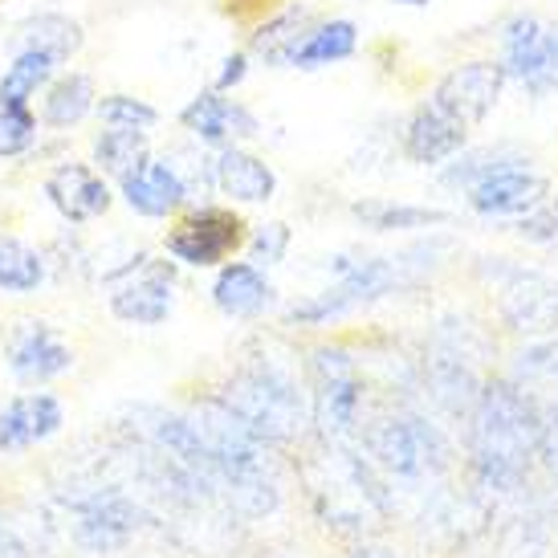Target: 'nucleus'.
Segmentation results:
<instances>
[{"mask_svg": "<svg viewBox=\"0 0 558 558\" xmlns=\"http://www.w3.org/2000/svg\"><path fill=\"white\" fill-rule=\"evenodd\" d=\"M469 449L485 489H518L530 473V461L543 452V420L534 403L513 384H489L473 408Z\"/></svg>", "mask_w": 558, "mask_h": 558, "instance_id": "f257e3e1", "label": "nucleus"}, {"mask_svg": "<svg viewBox=\"0 0 558 558\" xmlns=\"http://www.w3.org/2000/svg\"><path fill=\"white\" fill-rule=\"evenodd\" d=\"M262 445H294L311 424V403L298 379L278 359H253L229 375V384L213 391Z\"/></svg>", "mask_w": 558, "mask_h": 558, "instance_id": "f03ea898", "label": "nucleus"}, {"mask_svg": "<svg viewBox=\"0 0 558 558\" xmlns=\"http://www.w3.org/2000/svg\"><path fill=\"white\" fill-rule=\"evenodd\" d=\"M416 248H408L400 257H367V262H351L339 274V281H330L323 294L306 298V302H294L286 311V323L290 326H326L339 323L347 314L363 311V306H375L379 298L396 294L403 286L416 281V269L424 262H412Z\"/></svg>", "mask_w": 558, "mask_h": 558, "instance_id": "7ed1b4c3", "label": "nucleus"}, {"mask_svg": "<svg viewBox=\"0 0 558 558\" xmlns=\"http://www.w3.org/2000/svg\"><path fill=\"white\" fill-rule=\"evenodd\" d=\"M62 506L70 513V530L74 543L90 555H114L123 550L135 530L147 522V513L135 497H126L114 485H74L70 494H62Z\"/></svg>", "mask_w": 558, "mask_h": 558, "instance_id": "20e7f679", "label": "nucleus"}, {"mask_svg": "<svg viewBox=\"0 0 558 558\" xmlns=\"http://www.w3.org/2000/svg\"><path fill=\"white\" fill-rule=\"evenodd\" d=\"M311 424L326 445H335L359 424L363 408V372L347 347H318L311 351Z\"/></svg>", "mask_w": 558, "mask_h": 558, "instance_id": "39448f33", "label": "nucleus"}, {"mask_svg": "<svg viewBox=\"0 0 558 558\" xmlns=\"http://www.w3.org/2000/svg\"><path fill=\"white\" fill-rule=\"evenodd\" d=\"M248 225L241 213L225 208V204H187L180 217L171 220L163 248L171 262L192 265V269H213L225 265L236 248H245Z\"/></svg>", "mask_w": 558, "mask_h": 558, "instance_id": "423d86ee", "label": "nucleus"}, {"mask_svg": "<svg viewBox=\"0 0 558 558\" xmlns=\"http://www.w3.org/2000/svg\"><path fill=\"white\" fill-rule=\"evenodd\" d=\"M110 314L126 326H163L175 306V265L156 257H135L123 274L107 281Z\"/></svg>", "mask_w": 558, "mask_h": 558, "instance_id": "0eeeda50", "label": "nucleus"}, {"mask_svg": "<svg viewBox=\"0 0 558 558\" xmlns=\"http://www.w3.org/2000/svg\"><path fill=\"white\" fill-rule=\"evenodd\" d=\"M74 347L46 318H16L4 330V367L21 388H46L74 372Z\"/></svg>", "mask_w": 558, "mask_h": 558, "instance_id": "6e6552de", "label": "nucleus"}, {"mask_svg": "<svg viewBox=\"0 0 558 558\" xmlns=\"http://www.w3.org/2000/svg\"><path fill=\"white\" fill-rule=\"evenodd\" d=\"M501 49H506V74L518 78L534 98L558 90V25H546L538 16H513L501 29Z\"/></svg>", "mask_w": 558, "mask_h": 558, "instance_id": "1a4fd4ad", "label": "nucleus"}, {"mask_svg": "<svg viewBox=\"0 0 558 558\" xmlns=\"http://www.w3.org/2000/svg\"><path fill=\"white\" fill-rule=\"evenodd\" d=\"M41 196L65 225H94L114 208V187L86 159H53L41 175Z\"/></svg>", "mask_w": 558, "mask_h": 558, "instance_id": "9d476101", "label": "nucleus"}, {"mask_svg": "<svg viewBox=\"0 0 558 558\" xmlns=\"http://www.w3.org/2000/svg\"><path fill=\"white\" fill-rule=\"evenodd\" d=\"M367 449L379 465L396 473V477H424L428 469L445 465V445L428 420L420 416H391L375 424L367 433Z\"/></svg>", "mask_w": 558, "mask_h": 558, "instance_id": "9b49d317", "label": "nucleus"}, {"mask_svg": "<svg viewBox=\"0 0 558 558\" xmlns=\"http://www.w3.org/2000/svg\"><path fill=\"white\" fill-rule=\"evenodd\" d=\"M506 82H510V74H506L501 62H494V58H473V62L452 65L449 74L436 82L433 102L445 107L452 119H461L473 131V126H481L494 114Z\"/></svg>", "mask_w": 558, "mask_h": 558, "instance_id": "f8f14e48", "label": "nucleus"}, {"mask_svg": "<svg viewBox=\"0 0 558 558\" xmlns=\"http://www.w3.org/2000/svg\"><path fill=\"white\" fill-rule=\"evenodd\" d=\"M180 126L187 131V140L204 143L208 151L220 147H245L262 135V119L241 102L220 90H201L184 110H180Z\"/></svg>", "mask_w": 558, "mask_h": 558, "instance_id": "ddd939ff", "label": "nucleus"}, {"mask_svg": "<svg viewBox=\"0 0 558 558\" xmlns=\"http://www.w3.org/2000/svg\"><path fill=\"white\" fill-rule=\"evenodd\" d=\"M497 311L518 335H555L558 330V286L538 269H513L497 286Z\"/></svg>", "mask_w": 558, "mask_h": 558, "instance_id": "4468645a", "label": "nucleus"}, {"mask_svg": "<svg viewBox=\"0 0 558 558\" xmlns=\"http://www.w3.org/2000/svg\"><path fill=\"white\" fill-rule=\"evenodd\" d=\"M318 25V13L311 4H298V0H286V4H274L262 21H253L248 29V58H257L269 70H294V58L306 33Z\"/></svg>", "mask_w": 558, "mask_h": 558, "instance_id": "2eb2a0df", "label": "nucleus"}, {"mask_svg": "<svg viewBox=\"0 0 558 558\" xmlns=\"http://www.w3.org/2000/svg\"><path fill=\"white\" fill-rule=\"evenodd\" d=\"M65 428V403L53 391H21L0 408V452H25Z\"/></svg>", "mask_w": 558, "mask_h": 558, "instance_id": "dca6fc26", "label": "nucleus"}, {"mask_svg": "<svg viewBox=\"0 0 558 558\" xmlns=\"http://www.w3.org/2000/svg\"><path fill=\"white\" fill-rule=\"evenodd\" d=\"M546 196H550V180L530 171V163H513L469 187V208L481 217H526Z\"/></svg>", "mask_w": 558, "mask_h": 558, "instance_id": "f3484780", "label": "nucleus"}, {"mask_svg": "<svg viewBox=\"0 0 558 558\" xmlns=\"http://www.w3.org/2000/svg\"><path fill=\"white\" fill-rule=\"evenodd\" d=\"M123 204L143 220H171L187 208V187L163 156H151L140 171L119 180Z\"/></svg>", "mask_w": 558, "mask_h": 558, "instance_id": "a211bd4d", "label": "nucleus"}, {"mask_svg": "<svg viewBox=\"0 0 558 558\" xmlns=\"http://www.w3.org/2000/svg\"><path fill=\"white\" fill-rule=\"evenodd\" d=\"M469 126L461 119H452L445 107H436L433 98L420 102L412 110V119L403 123V156L412 163H424V168H436V163H449L465 151Z\"/></svg>", "mask_w": 558, "mask_h": 558, "instance_id": "6ab92c4d", "label": "nucleus"}, {"mask_svg": "<svg viewBox=\"0 0 558 558\" xmlns=\"http://www.w3.org/2000/svg\"><path fill=\"white\" fill-rule=\"evenodd\" d=\"M21 49L49 53L65 70L86 49V29H82L78 16L58 13V9H33L9 33V53H21Z\"/></svg>", "mask_w": 558, "mask_h": 558, "instance_id": "aec40b11", "label": "nucleus"}, {"mask_svg": "<svg viewBox=\"0 0 558 558\" xmlns=\"http://www.w3.org/2000/svg\"><path fill=\"white\" fill-rule=\"evenodd\" d=\"M94 110H98L94 74L65 65V70H58V78L46 86V94H41L37 119H41V126H46L49 135H70V131H78L90 119Z\"/></svg>", "mask_w": 558, "mask_h": 558, "instance_id": "412c9836", "label": "nucleus"}, {"mask_svg": "<svg viewBox=\"0 0 558 558\" xmlns=\"http://www.w3.org/2000/svg\"><path fill=\"white\" fill-rule=\"evenodd\" d=\"M213 175H217V192L233 204H269L278 196V171L245 147L213 151Z\"/></svg>", "mask_w": 558, "mask_h": 558, "instance_id": "4be33fe9", "label": "nucleus"}, {"mask_svg": "<svg viewBox=\"0 0 558 558\" xmlns=\"http://www.w3.org/2000/svg\"><path fill=\"white\" fill-rule=\"evenodd\" d=\"M213 306L225 318H262L274 306V286L253 262H225L213 281Z\"/></svg>", "mask_w": 558, "mask_h": 558, "instance_id": "5701e85b", "label": "nucleus"}, {"mask_svg": "<svg viewBox=\"0 0 558 558\" xmlns=\"http://www.w3.org/2000/svg\"><path fill=\"white\" fill-rule=\"evenodd\" d=\"M49 281V257L16 233L0 229V294L29 298Z\"/></svg>", "mask_w": 558, "mask_h": 558, "instance_id": "b1692460", "label": "nucleus"}, {"mask_svg": "<svg viewBox=\"0 0 558 558\" xmlns=\"http://www.w3.org/2000/svg\"><path fill=\"white\" fill-rule=\"evenodd\" d=\"M151 159V131H123V126H102L90 140V163L107 180H123L140 171Z\"/></svg>", "mask_w": 558, "mask_h": 558, "instance_id": "393cba45", "label": "nucleus"}, {"mask_svg": "<svg viewBox=\"0 0 558 558\" xmlns=\"http://www.w3.org/2000/svg\"><path fill=\"white\" fill-rule=\"evenodd\" d=\"M62 65L53 62L49 53H37V49H21L9 58V65L0 70V107H33L46 86L58 78Z\"/></svg>", "mask_w": 558, "mask_h": 558, "instance_id": "a878e982", "label": "nucleus"}, {"mask_svg": "<svg viewBox=\"0 0 558 558\" xmlns=\"http://www.w3.org/2000/svg\"><path fill=\"white\" fill-rule=\"evenodd\" d=\"M359 49V25L347 16H318V25L306 33V41L298 49L294 70H326L347 58H355Z\"/></svg>", "mask_w": 558, "mask_h": 558, "instance_id": "bb28decb", "label": "nucleus"}, {"mask_svg": "<svg viewBox=\"0 0 558 558\" xmlns=\"http://www.w3.org/2000/svg\"><path fill=\"white\" fill-rule=\"evenodd\" d=\"M351 217L372 229V233H412V229H433L449 225V213L440 208H420V204H396V201H355Z\"/></svg>", "mask_w": 558, "mask_h": 558, "instance_id": "cd10ccee", "label": "nucleus"}, {"mask_svg": "<svg viewBox=\"0 0 558 558\" xmlns=\"http://www.w3.org/2000/svg\"><path fill=\"white\" fill-rule=\"evenodd\" d=\"M46 140V126L33 107H0V159H33V151Z\"/></svg>", "mask_w": 558, "mask_h": 558, "instance_id": "c85d7f7f", "label": "nucleus"}, {"mask_svg": "<svg viewBox=\"0 0 558 558\" xmlns=\"http://www.w3.org/2000/svg\"><path fill=\"white\" fill-rule=\"evenodd\" d=\"M98 123L102 126H123V131H156L159 126V110L147 102V98H135V94H98Z\"/></svg>", "mask_w": 558, "mask_h": 558, "instance_id": "c756f323", "label": "nucleus"}, {"mask_svg": "<svg viewBox=\"0 0 558 558\" xmlns=\"http://www.w3.org/2000/svg\"><path fill=\"white\" fill-rule=\"evenodd\" d=\"M513 163H526V156L513 151V147H481V151H469V156H461L445 171V184L473 187L477 180H485V175H494L501 168H513Z\"/></svg>", "mask_w": 558, "mask_h": 558, "instance_id": "7c9ffc66", "label": "nucleus"}, {"mask_svg": "<svg viewBox=\"0 0 558 558\" xmlns=\"http://www.w3.org/2000/svg\"><path fill=\"white\" fill-rule=\"evenodd\" d=\"M290 225L286 220H265V225H257L253 233H248L245 248L253 253V265H281L286 262V253H290Z\"/></svg>", "mask_w": 558, "mask_h": 558, "instance_id": "2f4dec72", "label": "nucleus"}, {"mask_svg": "<svg viewBox=\"0 0 558 558\" xmlns=\"http://www.w3.org/2000/svg\"><path fill=\"white\" fill-rule=\"evenodd\" d=\"M518 236L530 241V245L558 241V196H546L538 208H530L526 217H518Z\"/></svg>", "mask_w": 558, "mask_h": 558, "instance_id": "473e14b6", "label": "nucleus"}, {"mask_svg": "<svg viewBox=\"0 0 558 558\" xmlns=\"http://www.w3.org/2000/svg\"><path fill=\"white\" fill-rule=\"evenodd\" d=\"M248 65H253L248 49H233V53H225V58H220L217 78H213V90H220V94L236 90V86L248 78Z\"/></svg>", "mask_w": 558, "mask_h": 558, "instance_id": "72a5a7b5", "label": "nucleus"}, {"mask_svg": "<svg viewBox=\"0 0 558 558\" xmlns=\"http://www.w3.org/2000/svg\"><path fill=\"white\" fill-rule=\"evenodd\" d=\"M543 457H546V469L558 477V400L550 403V412L543 420Z\"/></svg>", "mask_w": 558, "mask_h": 558, "instance_id": "f704fd0d", "label": "nucleus"}, {"mask_svg": "<svg viewBox=\"0 0 558 558\" xmlns=\"http://www.w3.org/2000/svg\"><path fill=\"white\" fill-rule=\"evenodd\" d=\"M0 558H29V550L13 534V526H4V518H0Z\"/></svg>", "mask_w": 558, "mask_h": 558, "instance_id": "c9c22d12", "label": "nucleus"}, {"mask_svg": "<svg viewBox=\"0 0 558 558\" xmlns=\"http://www.w3.org/2000/svg\"><path fill=\"white\" fill-rule=\"evenodd\" d=\"M351 558H396V555H388V550H379V546H359V550H355Z\"/></svg>", "mask_w": 558, "mask_h": 558, "instance_id": "e433bc0d", "label": "nucleus"}, {"mask_svg": "<svg viewBox=\"0 0 558 558\" xmlns=\"http://www.w3.org/2000/svg\"><path fill=\"white\" fill-rule=\"evenodd\" d=\"M396 4H428V0H396Z\"/></svg>", "mask_w": 558, "mask_h": 558, "instance_id": "4c0bfd02", "label": "nucleus"}, {"mask_svg": "<svg viewBox=\"0 0 558 558\" xmlns=\"http://www.w3.org/2000/svg\"><path fill=\"white\" fill-rule=\"evenodd\" d=\"M0 342H4V326H0Z\"/></svg>", "mask_w": 558, "mask_h": 558, "instance_id": "58836bf2", "label": "nucleus"}]
</instances>
